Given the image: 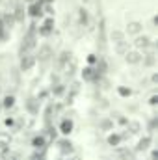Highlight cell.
Segmentation results:
<instances>
[{"label": "cell", "mask_w": 158, "mask_h": 160, "mask_svg": "<svg viewBox=\"0 0 158 160\" xmlns=\"http://www.w3.org/2000/svg\"><path fill=\"white\" fill-rule=\"evenodd\" d=\"M26 110H28L32 116H36V114L39 112V101H37V99H28V101H26Z\"/></svg>", "instance_id": "cell-14"}, {"label": "cell", "mask_w": 158, "mask_h": 160, "mask_svg": "<svg viewBox=\"0 0 158 160\" xmlns=\"http://www.w3.org/2000/svg\"><path fill=\"white\" fill-rule=\"evenodd\" d=\"M36 63H37L36 54H32V52H24V54H21L19 69H21L22 73H28V71H32V69H34V65H36Z\"/></svg>", "instance_id": "cell-1"}, {"label": "cell", "mask_w": 158, "mask_h": 160, "mask_svg": "<svg viewBox=\"0 0 158 160\" xmlns=\"http://www.w3.org/2000/svg\"><path fill=\"white\" fill-rule=\"evenodd\" d=\"M0 127H2V123H0Z\"/></svg>", "instance_id": "cell-33"}, {"label": "cell", "mask_w": 158, "mask_h": 160, "mask_svg": "<svg viewBox=\"0 0 158 160\" xmlns=\"http://www.w3.org/2000/svg\"><path fill=\"white\" fill-rule=\"evenodd\" d=\"M65 160H71V158H65Z\"/></svg>", "instance_id": "cell-32"}, {"label": "cell", "mask_w": 158, "mask_h": 160, "mask_svg": "<svg viewBox=\"0 0 158 160\" xmlns=\"http://www.w3.org/2000/svg\"><path fill=\"white\" fill-rule=\"evenodd\" d=\"M153 47V43H151V38H147V36H136V39H134V48L136 50H149Z\"/></svg>", "instance_id": "cell-7"}, {"label": "cell", "mask_w": 158, "mask_h": 160, "mask_svg": "<svg viewBox=\"0 0 158 160\" xmlns=\"http://www.w3.org/2000/svg\"><path fill=\"white\" fill-rule=\"evenodd\" d=\"M151 80H153V84H156V82H158V75H156V73H155V75L151 77Z\"/></svg>", "instance_id": "cell-28"}, {"label": "cell", "mask_w": 158, "mask_h": 160, "mask_svg": "<svg viewBox=\"0 0 158 160\" xmlns=\"http://www.w3.org/2000/svg\"><path fill=\"white\" fill-rule=\"evenodd\" d=\"M13 125H15V119H13V118H6V119H4V127H7V128H11Z\"/></svg>", "instance_id": "cell-26"}, {"label": "cell", "mask_w": 158, "mask_h": 160, "mask_svg": "<svg viewBox=\"0 0 158 160\" xmlns=\"http://www.w3.org/2000/svg\"><path fill=\"white\" fill-rule=\"evenodd\" d=\"M149 104H151V106H156V104H158V95H156V93L149 97Z\"/></svg>", "instance_id": "cell-27"}, {"label": "cell", "mask_w": 158, "mask_h": 160, "mask_svg": "<svg viewBox=\"0 0 158 160\" xmlns=\"http://www.w3.org/2000/svg\"><path fill=\"white\" fill-rule=\"evenodd\" d=\"M58 145H60V151L63 153V155H69V153H73V143H71V140H60L58 142Z\"/></svg>", "instance_id": "cell-15"}, {"label": "cell", "mask_w": 158, "mask_h": 160, "mask_svg": "<svg viewBox=\"0 0 158 160\" xmlns=\"http://www.w3.org/2000/svg\"><path fill=\"white\" fill-rule=\"evenodd\" d=\"M156 155H158L156 151H153V153H151V160H156Z\"/></svg>", "instance_id": "cell-29"}, {"label": "cell", "mask_w": 158, "mask_h": 160, "mask_svg": "<svg viewBox=\"0 0 158 160\" xmlns=\"http://www.w3.org/2000/svg\"><path fill=\"white\" fill-rule=\"evenodd\" d=\"M47 143H48V140H47L43 134H37V136H34V138H32V147H34L36 151H45Z\"/></svg>", "instance_id": "cell-9"}, {"label": "cell", "mask_w": 158, "mask_h": 160, "mask_svg": "<svg viewBox=\"0 0 158 160\" xmlns=\"http://www.w3.org/2000/svg\"><path fill=\"white\" fill-rule=\"evenodd\" d=\"M73 58H71V50H63L62 54H60V58H58V71H62V67L67 63V62H71Z\"/></svg>", "instance_id": "cell-13"}, {"label": "cell", "mask_w": 158, "mask_h": 160, "mask_svg": "<svg viewBox=\"0 0 158 160\" xmlns=\"http://www.w3.org/2000/svg\"><path fill=\"white\" fill-rule=\"evenodd\" d=\"M101 77H102V75H101L93 65H86V67L82 69V78L86 80V82H99Z\"/></svg>", "instance_id": "cell-4"}, {"label": "cell", "mask_w": 158, "mask_h": 160, "mask_svg": "<svg viewBox=\"0 0 158 160\" xmlns=\"http://www.w3.org/2000/svg\"><path fill=\"white\" fill-rule=\"evenodd\" d=\"M97 60H99V56H97V54H89V56H87V65H95V63H97Z\"/></svg>", "instance_id": "cell-23"}, {"label": "cell", "mask_w": 158, "mask_h": 160, "mask_svg": "<svg viewBox=\"0 0 158 160\" xmlns=\"http://www.w3.org/2000/svg\"><path fill=\"white\" fill-rule=\"evenodd\" d=\"M106 142H108V145H112V147H119L121 142H123V134H119V132H110L108 138H106Z\"/></svg>", "instance_id": "cell-10"}, {"label": "cell", "mask_w": 158, "mask_h": 160, "mask_svg": "<svg viewBox=\"0 0 158 160\" xmlns=\"http://www.w3.org/2000/svg\"><path fill=\"white\" fill-rule=\"evenodd\" d=\"M125 62H126L128 65H140V63H141V52L136 50V48L128 50V52L125 54Z\"/></svg>", "instance_id": "cell-8"}, {"label": "cell", "mask_w": 158, "mask_h": 160, "mask_svg": "<svg viewBox=\"0 0 158 160\" xmlns=\"http://www.w3.org/2000/svg\"><path fill=\"white\" fill-rule=\"evenodd\" d=\"M52 56H54L52 47H50V45H47V43H43V45L39 47V50H37V54H36V60H37L39 63H48Z\"/></svg>", "instance_id": "cell-2"}, {"label": "cell", "mask_w": 158, "mask_h": 160, "mask_svg": "<svg viewBox=\"0 0 158 160\" xmlns=\"http://www.w3.org/2000/svg\"><path fill=\"white\" fill-rule=\"evenodd\" d=\"M151 142H153V138H151V136H145V138H141V140H140V145H138V149H140V151H147V149H149V145H151Z\"/></svg>", "instance_id": "cell-22"}, {"label": "cell", "mask_w": 158, "mask_h": 160, "mask_svg": "<svg viewBox=\"0 0 158 160\" xmlns=\"http://www.w3.org/2000/svg\"><path fill=\"white\" fill-rule=\"evenodd\" d=\"M30 160H43V151H36V153H32Z\"/></svg>", "instance_id": "cell-25"}, {"label": "cell", "mask_w": 158, "mask_h": 160, "mask_svg": "<svg viewBox=\"0 0 158 160\" xmlns=\"http://www.w3.org/2000/svg\"><path fill=\"white\" fill-rule=\"evenodd\" d=\"M99 128L104 130V132L114 130V119H110V118H102V119L99 121Z\"/></svg>", "instance_id": "cell-16"}, {"label": "cell", "mask_w": 158, "mask_h": 160, "mask_svg": "<svg viewBox=\"0 0 158 160\" xmlns=\"http://www.w3.org/2000/svg\"><path fill=\"white\" fill-rule=\"evenodd\" d=\"M0 102H2V106H4V110H9V108L15 106V95H13V93H7V95H4V97L0 99Z\"/></svg>", "instance_id": "cell-11"}, {"label": "cell", "mask_w": 158, "mask_h": 160, "mask_svg": "<svg viewBox=\"0 0 158 160\" xmlns=\"http://www.w3.org/2000/svg\"><path fill=\"white\" fill-rule=\"evenodd\" d=\"M110 39L114 41V45H117V43L126 41V36H125L123 30H112V32H110Z\"/></svg>", "instance_id": "cell-12"}, {"label": "cell", "mask_w": 158, "mask_h": 160, "mask_svg": "<svg viewBox=\"0 0 158 160\" xmlns=\"http://www.w3.org/2000/svg\"><path fill=\"white\" fill-rule=\"evenodd\" d=\"M117 95L119 97H123V99H128V97L132 95V89H130L128 86H119L117 88Z\"/></svg>", "instance_id": "cell-20"}, {"label": "cell", "mask_w": 158, "mask_h": 160, "mask_svg": "<svg viewBox=\"0 0 158 160\" xmlns=\"http://www.w3.org/2000/svg\"><path fill=\"white\" fill-rule=\"evenodd\" d=\"M65 91H67V88H65L63 84H56V86H52V95H54V97H62Z\"/></svg>", "instance_id": "cell-21"}, {"label": "cell", "mask_w": 158, "mask_h": 160, "mask_svg": "<svg viewBox=\"0 0 158 160\" xmlns=\"http://www.w3.org/2000/svg\"><path fill=\"white\" fill-rule=\"evenodd\" d=\"M7 38H9V30H0V43H4Z\"/></svg>", "instance_id": "cell-24"}, {"label": "cell", "mask_w": 158, "mask_h": 160, "mask_svg": "<svg viewBox=\"0 0 158 160\" xmlns=\"http://www.w3.org/2000/svg\"><path fill=\"white\" fill-rule=\"evenodd\" d=\"M2 112H4V106H2V102H0V116H2Z\"/></svg>", "instance_id": "cell-31"}, {"label": "cell", "mask_w": 158, "mask_h": 160, "mask_svg": "<svg viewBox=\"0 0 158 160\" xmlns=\"http://www.w3.org/2000/svg\"><path fill=\"white\" fill-rule=\"evenodd\" d=\"M11 145V134L7 130H0V147H9Z\"/></svg>", "instance_id": "cell-17"}, {"label": "cell", "mask_w": 158, "mask_h": 160, "mask_svg": "<svg viewBox=\"0 0 158 160\" xmlns=\"http://www.w3.org/2000/svg\"><path fill=\"white\" fill-rule=\"evenodd\" d=\"M0 30H6V26H4V22H2V19H0Z\"/></svg>", "instance_id": "cell-30"}, {"label": "cell", "mask_w": 158, "mask_h": 160, "mask_svg": "<svg viewBox=\"0 0 158 160\" xmlns=\"http://www.w3.org/2000/svg\"><path fill=\"white\" fill-rule=\"evenodd\" d=\"M58 130H60L65 138H69L71 132L75 130V121L71 119V118H63V119L60 121V125H58Z\"/></svg>", "instance_id": "cell-6"}, {"label": "cell", "mask_w": 158, "mask_h": 160, "mask_svg": "<svg viewBox=\"0 0 158 160\" xmlns=\"http://www.w3.org/2000/svg\"><path fill=\"white\" fill-rule=\"evenodd\" d=\"M126 128H128L132 134H138V132L141 130V125H140V121H130V119H128V123H126Z\"/></svg>", "instance_id": "cell-19"}, {"label": "cell", "mask_w": 158, "mask_h": 160, "mask_svg": "<svg viewBox=\"0 0 158 160\" xmlns=\"http://www.w3.org/2000/svg\"><path fill=\"white\" fill-rule=\"evenodd\" d=\"M123 32H125V36H132V38L141 36V32H143V24H141L140 21H128V24H126V28H125Z\"/></svg>", "instance_id": "cell-5"}, {"label": "cell", "mask_w": 158, "mask_h": 160, "mask_svg": "<svg viewBox=\"0 0 158 160\" xmlns=\"http://www.w3.org/2000/svg\"><path fill=\"white\" fill-rule=\"evenodd\" d=\"M52 32H54V17H47V19L41 22V26L37 28V36L48 38Z\"/></svg>", "instance_id": "cell-3"}, {"label": "cell", "mask_w": 158, "mask_h": 160, "mask_svg": "<svg viewBox=\"0 0 158 160\" xmlns=\"http://www.w3.org/2000/svg\"><path fill=\"white\" fill-rule=\"evenodd\" d=\"M128 50H130V48H128V41H123V43H117V45H116V52H117L119 56H125Z\"/></svg>", "instance_id": "cell-18"}]
</instances>
